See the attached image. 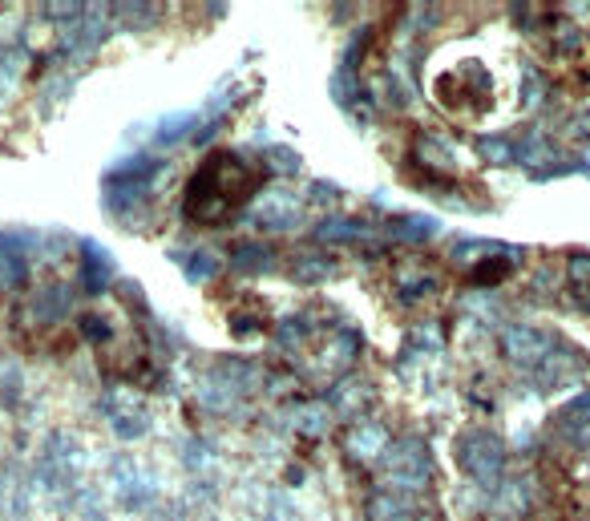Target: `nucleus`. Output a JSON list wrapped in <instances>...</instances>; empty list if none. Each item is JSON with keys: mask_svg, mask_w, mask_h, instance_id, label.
Listing matches in <instances>:
<instances>
[{"mask_svg": "<svg viewBox=\"0 0 590 521\" xmlns=\"http://www.w3.org/2000/svg\"><path fill=\"white\" fill-rule=\"evenodd\" d=\"M259 182H263V170L255 162H247L243 154L219 150L194 174L186 190V211L199 223H223L227 215L239 211V202H247L259 190Z\"/></svg>", "mask_w": 590, "mask_h": 521, "instance_id": "obj_1", "label": "nucleus"}]
</instances>
